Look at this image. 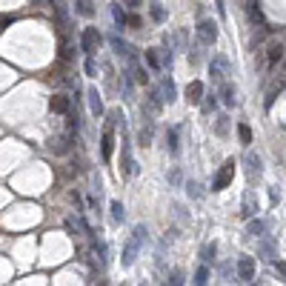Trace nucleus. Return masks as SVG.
<instances>
[{"label": "nucleus", "mask_w": 286, "mask_h": 286, "mask_svg": "<svg viewBox=\"0 0 286 286\" xmlns=\"http://www.w3.org/2000/svg\"><path fill=\"white\" fill-rule=\"evenodd\" d=\"M229 129H232L229 115H218V118H215V135H218V138H229Z\"/></svg>", "instance_id": "obj_22"}, {"label": "nucleus", "mask_w": 286, "mask_h": 286, "mask_svg": "<svg viewBox=\"0 0 286 286\" xmlns=\"http://www.w3.org/2000/svg\"><path fill=\"white\" fill-rule=\"evenodd\" d=\"M74 6H78L74 12H78V14H83V17H92V14H94L92 0H74Z\"/></svg>", "instance_id": "obj_31"}, {"label": "nucleus", "mask_w": 286, "mask_h": 286, "mask_svg": "<svg viewBox=\"0 0 286 286\" xmlns=\"http://www.w3.org/2000/svg\"><path fill=\"white\" fill-rule=\"evenodd\" d=\"M132 235L140 240V243H146V226H135V232H132Z\"/></svg>", "instance_id": "obj_40"}, {"label": "nucleus", "mask_w": 286, "mask_h": 286, "mask_svg": "<svg viewBox=\"0 0 286 286\" xmlns=\"http://www.w3.org/2000/svg\"><path fill=\"white\" fill-rule=\"evenodd\" d=\"M243 172H246V180L255 186L260 180V175H263V160H260L255 152H246L243 155Z\"/></svg>", "instance_id": "obj_3"}, {"label": "nucleus", "mask_w": 286, "mask_h": 286, "mask_svg": "<svg viewBox=\"0 0 286 286\" xmlns=\"http://www.w3.org/2000/svg\"><path fill=\"white\" fill-rule=\"evenodd\" d=\"M266 229H269V223L266 220H260V218H249V226H246V232H249V238H263L266 235Z\"/></svg>", "instance_id": "obj_20"}, {"label": "nucleus", "mask_w": 286, "mask_h": 286, "mask_svg": "<svg viewBox=\"0 0 286 286\" xmlns=\"http://www.w3.org/2000/svg\"><path fill=\"white\" fill-rule=\"evenodd\" d=\"M126 72L135 78V83H140V86H146L149 83V72L143 66H140V60H138V54H135L132 60H126Z\"/></svg>", "instance_id": "obj_12"}, {"label": "nucleus", "mask_w": 286, "mask_h": 286, "mask_svg": "<svg viewBox=\"0 0 286 286\" xmlns=\"http://www.w3.org/2000/svg\"><path fill=\"white\" fill-rule=\"evenodd\" d=\"M235 272H238V280H255V258L252 255H240L235 260Z\"/></svg>", "instance_id": "obj_7"}, {"label": "nucleus", "mask_w": 286, "mask_h": 286, "mask_svg": "<svg viewBox=\"0 0 286 286\" xmlns=\"http://www.w3.org/2000/svg\"><path fill=\"white\" fill-rule=\"evenodd\" d=\"M155 138V112H149L146 106H140V129H138V146H152Z\"/></svg>", "instance_id": "obj_1"}, {"label": "nucleus", "mask_w": 286, "mask_h": 286, "mask_svg": "<svg viewBox=\"0 0 286 286\" xmlns=\"http://www.w3.org/2000/svg\"><path fill=\"white\" fill-rule=\"evenodd\" d=\"M238 138L243 146H249V143H252V129H249L246 123H238Z\"/></svg>", "instance_id": "obj_35"}, {"label": "nucleus", "mask_w": 286, "mask_h": 286, "mask_svg": "<svg viewBox=\"0 0 286 286\" xmlns=\"http://www.w3.org/2000/svg\"><path fill=\"white\" fill-rule=\"evenodd\" d=\"M140 246H143V243H140V240L132 235V240H126V246H123V260H120V263H123V266H132L135 260H138Z\"/></svg>", "instance_id": "obj_14"}, {"label": "nucleus", "mask_w": 286, "mask_h": 286, "mask_svg": "<svg viewBox=\"0 0 286 286\" xmlns=\"http://www.w3.org/2000/svg\"><path fill=\"white\" fill-rule=\"evenodd\" d=\"M215 40H218V23L209 17H203L198 23V43L200 46H212Z\"/></svg>", "instance_id": "obj_6"}, {"label": "nucleus", "mask_w": 286, "mask_h": 286, "mask_svg": "<svg viewBox=\"0 0 286 286\" xmlns=\"http://www.w3.org/2000/svg\"><path fill=\"white\" fill-rule=\"evenodd\" d=\"M86 98H89V112H92V118H103L106 115V106H103V98H100L98 86H89L86 89Z\"/></svg>", "instance_id": "obj_9"}, {"label": "nucleus", "mask_w": 286, "mask_h": 286, "mask_svg": "<svg viewBox=\"0 0 286 286\" xmlns=\"http://www.w3.org/2000/svg\"><path fill=\"white\" fill-rule=\"evenodd\" d=\"M143 58H146V63H149V69H152V72H160V69H163V60H160V52H158V49H146V52H143Z\"/></svg>", "instance_id": "obj_23"}, {"label": "nucleus", "mask_w": 286, "mask_h": 286, "mask_svg": "<svg viewBox=\"0 0 286 286\" xmlns=\"http://www.w3.org/2000/svg\"><path fill=\"white\" fill-rule=\"evenodd\" d=\"M232 178H235V158H229L223 166H220V172L215 175V180H212V192H223V189L232 183Z\"/></svg>", "instance_id": "obj_5"}, {"label": "nucleus", "mask_w": 286, "mask_h": 286, "mask_svg": "<svg viewBox=\"0 0 286 286\" xmlns=\"http://www.w3.org/2000/svg\"><path fill=\"white\" fill-rule=\"evenodd\" d=\"M100 43H103V34H100L98 29L94 26L83 29V34H80V49H83V54H94L100 49Z\"/></svg>", "instance_id": "obj_4"}, {"label": "nucleus", "mask_w": 286, "mask_h": 286, "mask_svg": "<svg viewBox=\"0 0 286 286\" xmlns=\"http://www.w3.org/2000/svg\"><path fill=\"white\" fill-rule=\"evenodd\" d=\"M49 109H52L54 115H69L72 100H69L66 94H52V98H49Z\"/></svg>", "instance_id": "obj_16"}, {"label": "nucleus", "mask_w": 286, "mask_h": 286, "mask_svg": "<svg viewBox=\"0 0 286 286\" xmlns=\"http://www.w3.org/2000/svg\"><path fill=\"white\" fill-rule=\"evenodd\" d=\"M123 3H126L129 9H138V6H140V0H123Z\"/></svg>", "instance_id": "obj_44"}, {"label": "nucleus", "mask_w": 286, "mask_h": 286, "mask_svg": "<svg viewBox=\"0 0 286 286\" xmlns=\"http://www.w3.org/2000/svg\"><path fill=\"white\" fill-rule=\"evenodd\" d=\"M49 149H52L54 155H69L72 152V138H69V135H60V138H54L52 143H49Z\"/></svg>", "instance_id": "obj_19"}, {"label": "nucleus", "mask_w": 286, "mask_h": 286, "mask_svg": "<svg viewBox=\"0 0 286 286\" xmlns=\"http://www.w3.org/2000/svg\"><path fill=\"white\" fill-rule=\"evenodd\" d=\"M169 283H172V286L183 283V275H180V272H172V275H169Z\"/></svg>", "instance_id": "obj_41"}, {"label": "nucleus", "mask_w": 286, "mask_h": 286, "mask_svg": "<svg viewBox=\"0 0 286 286\" xmlns=\"http://www.w3.org/2000/svg\"><path fill=\"white\" fill-rule=\"evenodd\" d=\"M218 98L223 100V106H235V98H238V89H235V83H232V80H223V83H220V92H218Z\"/></svg>", "instance_id": "obj_17"}, {"label": "nucleus", "mask_w": 286, "mask_h": 286, "mask_svg": "<svg viewBox=\"0 0 286 286\" xmlns=\"http://www.w3.org/2000/svg\"><path fill=\"white\" fill-rule=\"evenodd\" d=\"M106 118H109V129H123L126 126V118L120 115V109H112V112H106Z\"/></svg>", "instance_id": "obj_30"}, {"label": "nucleus", "mask_w": 286, "mask_h": 286, "mask_svg": "<svg viewBox=\"0 0 286 286\" xmlns=\"http://www.w3.org/2000/svg\"><path fill=\"white\" fill-rule=\"evenodd\" d=\"M275 252H278V243H275L272 235H263V238H258V258L275 260Z\"/></svg>", "instance_id": "obj_11"}, {"label": "nucleus", "mask_w": 286, "mask_h": 286, "mask_svg": "<svg viewBox=\"0 0 286 286\" xmlns=\"http://www.w3.org/2000/svg\"><path fill=\"white\" fill-rule=\"evenodd\" d=\"M112 20H115V26H118V29H126V26H129V17H126V12H123V9L118 6V3H115V6H112Z\"/></svg>", "instance_id": "obj_28"}, {"label": "nucleus", "mask_w": 286, "mask_h": 286, "mask_svg": "<svg viewBox=\"0 0 286 286\" xmlns=\"http://www.w3.org/2000/svg\"><path fill=\"white\" fill-rule=\"evenodd\" d=\"M109 212H112V223H123V218H126V209H123L120 200H112V203H109Z\"/></svg>", "instance_id": "obj_26"}, {"label": "nucleus", "mask_w": 286, "mask_h": 286, "mask_svg": "<svg viewBox=\"0 0 286 286\" xmlns=\"http://www.w3.org/2000/svg\"><path fill=\"white\" fill-rule=\"evenodd\" d=\"M186 192L192 195L195 200H200V198H203V192H200V183H198V180H189V183H186Z\"/></svg>", "instance_id": "obj_38"}, {"label": "nucleus", "mask_w": 286, "mask_h": 286, "mask_svg": "<svg viewBox=\"0 0 286 286\" xmlns=\"http://www.w3.org/2000/svg\"><path fill=\"white\" fill-rule=\"evenodd\" d=\"M243 218H255V215H258V200H255V192L252 189H246V192H243Z\"/></svg>", "instance_id": "obj_18"}, {"label": "nucleus", "mask_w": 286, "mask_h": 286, "mask_svg": "<svg viewBox=\"0 0 286 286\" xmlns=\"http://www.w3.org/2000/svg\"><path fill=\"white\" fill-rule=\"evenodd\" d=\"M215 255H218V243H206V246L200 249V263H215Z\"/></svg>", "instance_id": "obj_27"}, {"label": "nucleus", "mask_w": 286, "mask_h": 286, "mask_svg": "<svg viewBox=\"0 0 286 286\" xmlns=\"http://www.w3.org/2000/svg\"><path fill=\"white\" fill-rule=\"evenodd\" d=\"M129 26H132V29L140 26V17H138V14H129Z\"/></svg>", "instance_id": "obj_42"}, {"label": "nucleus", "mask_w": 286, "mask_h": 286, "mask_svg": "<svg viewBox=\"0 0 286 286\" xmlns=\"http://www.w3.org/2000/svg\"><path fill=\"white\" fill-rule=\"evenodd\" d=\"M266 63L269 66H275V63H278V60H283V46H280V43H269V49H266Z\"/></svg>", "instance_id": "obj_24"}, {"label": "nucleus", "mask_w": 286, "mask_h": 286, "mask_svg": "<svg viewBox=\"0 0 286 286\" xmlns=\"http://www.w3.org/2000/svg\"><path fill=\"white\" fill-rule=\"evenodd\" d=\"M109 46H112L115 54H118V58H123V60H132L135 54H138V49H135L132 43H126V40H120L118 34H112V37H109Z\"/></svg>", "instance_id": "obj_10"}, {"label": "nucleus", "mask_w": 286, "mask_h": 286, "mask_svg": "<svg viewBox=\"0 0 286 286\" xmlns=\"http://www.w3.org/2000/svg\"><path fill=\"white\" fill-rule=\"evenodd\" d=\"M166 140H169V155L178 158V155H180V143H178V129H175V126L166 132Z\"/></svg>", "instance_id": "obj_29"}, {"label": "nucleus", "mask_w": 286, "mask_h": 286, "mask_svg": "<svg viewBox=\"0 0 286 286\" xmlns=\"http://www.w3.org/2000/svg\"><path fill=\"white\" fill-rule=\"evenodd\" d=\"M203 94H206V86L200 83V80H192L186 86V100L192 103V106H200V100H203Z\"/></svg>", "instance_id": "obj_15"}, {"label": "nucleus", "mask_w": 286, "mask_h": 286, "mask_svg": "<svg viewBox=\"0 0 286 286\" xmlns=\"http://www.w3.org/2000/svg\"><path fill=\"white\" fill-rule=\"evenodd\" d=\"M149 14H152L155 23H166V9L160 6L158 0H152V3H149Z\"/></svg>", "instance_id": "obj_25"}, {"label": "nucleus", "mask_w": 286, "mask_h": 286, "mask_svg": "<svg viewBox=\"0 0 286 286\" xmlns=\"http://www.w3.org/2000/svg\"><path fill=\"white\" fill-rule=\"evenodd\" d=\"M209 74H212V83H223V80H229V74H232V63H229L226 54H212V60H209Z\"/></svg>", "instance_id": "obj_2"}, {"label": "nucleus", "mask_w": 286, "mask_h": 286, "mask_svg": "<svg viewBox=\"0 0 286 286\" xmlns=\"http://www.w3.org/2000/svg\"><path fill=\"white\" fill-rule=\"evenodd\" d=\"M195 283H198V286L209 283V263H200V266H198V272H195Z\"/></svg>", "instance_id": "obj_34"}, {"label": "nucleus", "mask_w": 286, "mask_h": 286, "mask_svg": "<svg viewBox=\"0 0 286 286\" xmlns=\"http://www.w3.org/2000/svg\"><path fill=\"white\" fill-rule=\"evenodd\" d=\"M272 266H275V272L286 280V263H283V260H272Z\"/></svg>", "instance_id": "obj_39"}, {"label": "nucleus", "mask_w": 286, "mask_h": 286, "mask_svg": "<svg viewBox=\"0 0 286 286\" xmlns=\"http://www.w3.org/2000/svg\"><path fill=\"white\" fill-rule=\"evenodd\" d=\"M66 123H69V129H74V132H78V129H80V115L74 112V109H69V115H66Z\"/></svg>", "instance_id": "obj_37"}, {"label": "nucleus", "mask_w": 286, "mask_h": 286, "mask_svg": "<svg viewBox=\"0 0 286 286\" xmlns=\"http://www.w3.org/2000/svg\"><path fill=\"white\" fill-rule=\"evenodd\" d=\"M112 152H115V132L106 126V129H103V135H100V155H103V163L112 160Z\"/></svg>", "instance_id": "obj_13"}, {"label": "nucleus", "mask_w": 286, "mask_h": 286, "mask_svg": "<svg viewBox=\"0 0 286 286\" xmlns=\"http://www.w3.org/2000/svg\"><path fill=\"white\" fill-rule=\"evenodd\" d=\"M215 98H218V94H203V100H200V109H203V115H212L215 112V106H218V100H215Z\"/></svg>", "instance_id": "obj_32"}, {"label": "nucleus", "mask_w": 286, "mask_h": 286, "mask_svg": "<svg viewBox=\"0 0 286 286\" xmlns=\"http://www.w3.org/2000/svg\"><path fill=\"white\" fill-rule=\"evenodd\" d=\"M160 92H163V98H166V103H175L178 100V86H175V80L169 78H163V83H160Z\"/></svg>", "instance_id": "obj_21"}, {"label": "nucleus", "mask_w": 286, "mask_h": 286, "mask_svg": "<svg viewBox=\"0 0 286 286\" xmlns=\"http://www.w3.org/2000/svg\"><path fill=\"white\" fill-rule=\"evenodd\" d=\"M280 89H283V80H275L272 86H269V92H266V109L275 103V98L280 94Z\"/></svg>", "instance_id": "obj_33"}, {"label": "nucleus", "mask_w": 286, "mask_h": 286, "mask_svg": "<svg viewBox=\"0 0 286 286\" xmlns=\"http://www.w3.org/2000/svg\"><path fill=\"white\" fill-rule=\"evenodd\" d=\"M120 169H123V175H129V178H135V175L140 172L138 163H135V158H132V146H129V140H123V146H120Z\"/></svg>", "instance_id": "obj_8"}, {"label": "nucleus", "mask_w": 286, "mask_h": 286, "mask_svg": "<svg viewBox=\"0 0 286 286\" xmlns=\"http://www.w3.org/2000/svg\"><path fill=\"white\" fill-rule=\"evenodd\" d=\"M169 180H172V183H178V180H180V172H178V169H172V172H169Z\"/></svg>", "instance_id": "obj_43"}, {"label": "nucleus", "mask_w": 286, "mask_h": 286, "mask_svg": "<svg viewBox=\"0 0 286 286\" xmlns=\"http://www.w3.org/2000/svg\"><path fill=\"white\" fill-rule=\"evenodd\" d=\"M83 69H86V78H94V74H98V63H94V54H86V63H83Z\"/></svg>", "instance_id": "obj_36"}]
</instances>
